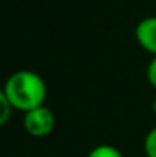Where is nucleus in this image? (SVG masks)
I'll return each instance as SVG.
<instances>
[{"instance_id": "1", "label": "nucleus", "mask_w": 156, "mask_h": 157, "mask_svg": "<svg viewBox=\"0 0 156 157\" xmlns=\"http://www.w3.org/2000/svg\"><path fill=\"white\" fill-rule=\"evenodd\" d=\"M3 92L12 108L23 113L45 105L48 96L45 79L34 70H17L11 73L5 81Z\"/></svg>"}, {"instance_id": "2", "label": "nucleus", "mask_w": 156, "mask_h": 157, "mask_svg": "<svg viewBox=\"0 0 156 157\" xmlns=\"http://www.w3.org/2000/svg\"><path fill=\"white\" fill-rule=\"evenodd\" d=\"M23 128L32 137H46L55 128V114L46 105L32 108L23 114Z\"/></svg>"}, {"instance_id": "3", "label": "nucleus", "mask_w": 156, "mask_h": 157, "mask_svg": "<svg viewBox=\"0 0 156 157\" xmlns=\"http://www.w3.org/2000/svg\"><path fill=\"white\" fill-rule=\"evenodd\" d=\"M135 38L146 52L156 56V15L144 17L138 21L135 28Z\"/></svg>"}, {"instance_id": "4", "label": "nucleus", "mask_w": 156, "mask_h": 157, "mask_svg": "<svg viewBox=\"0 0 156 157\" xmlns=\"http://www.w3.org/2000/svg\"><path fill=\"white\" fill-rule=\"evenodd\" d=\"M87 157H122L121 151L113 145H98L90 150Z\"/></svg>"}, {"instance_id": "5", "label": "nucleus", "mask_w": 156, "mask_h": 157, "mask_svg": "<svg viewBox=\"0 0 156 157\" xmlns=\"http://www.w3.org/2000/svg\"><path fill=\"white\" fill-rule=\"evenodd\" d=\"M12 105L9 102V99L6 98L3 89H0V127L6 125L12 116Z\"/></svg>"}, {"instance_id": "6", "label": "nucleus", "mask_w": 156, "mask_h": 157, "mask_svg": "<svg viewBox=\"0 0 156 157\" xmlns=\"http://www.w3.org/2000/svg\"><path fill=\"white\" fill-rule=\"evenodd\" d=\"M144 153L147 157H156V127L144 137Z\"/></svg>"}, {"instance_id": "7", "label": "nucleus", "mask_w": 156, "mask_h": 157, "mask_svg": "<svg viewBox=\"0 0 156 157\" xmlns=\"http://www.w3.org/2000/svg\"><path fill=\"white\" fill-rule=\"evenodd\" d=\"M146 78H147V82L153 89H156V56H152V59L149 61L146 67Z\"/></svg>"}, {"instance_id": "8", "label": "nucleus", "mask_w": 156, "mask_h": 157, "mask_svg": "<svg viewBox=\"0 0 156 157\" xmlns=\"http://www.w3.org/2000/svg\"><path fill=\"white\" fill-rule=\"evenodd\" d=\"M152 111H153V114L156 116V98L153 99V102H152Z\"/></svg>"}]
</instances>
